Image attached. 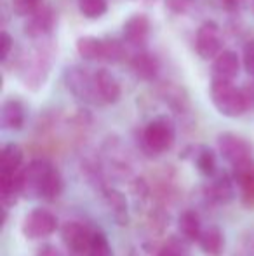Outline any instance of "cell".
Returning <instances> with one entry per match:
<instances>
[{
  "label": "cell",
  "instance_id": "cell-1",
  "mask_svg": "<svg viewBox=\"0 0 254 256\" xmlns=\"http://www.w3.org/2000/svg\"><path fill=\"white\" fill-rule=\"evenodd\" d=\"M63 190L59 169L47 158H35L23 168L21 194L28 199L54 200Z\"/></svg>",
  "mask_w": 254,
  "mask_h": 256
},
{
  "label": "cell",
  "instance_id": "cell-2",
  "mask_svg": "<svg viewBox=\"0 0 254 256\" xmlns=\"http://www.w3.org/2000/svg\"><path fill=\"white\" fill-rule=\"evenodd\" d=\"M211 100L213 104L225 117H241L249 110L244 91L234 84V80L211 78Z\"/></svg>",
  "mask_w": 254,
  "mask_h": 256
},
{
  "label": "cell",
  "instance_id": "cell-3",
  "mask_svg": "<svg viewBox=\"0 0 254 256\" xmlns=\"http://www.w3.org/2000/svg\"><path fill=\"white\" fill-rule=\"evenodd\" d=\"M143 146L148 154L159 155L166 154L173 148L174 142H176V128L174 122L171 120L167 115H160L150 120L145 126L141 134Z\"/></svg>",
  "mask_w": 254,
  "mask_h": 256
},
{
  "label": "cell",
  "instance_id": "cell-4",
  "mask_svg": "<svg viewBox=\"0 0 254 256\" xmlns=\"http://www.w3.org/2000/svg\"><path fill=\"white\" fill-rule=\"evenodd\" d=\"M216 142L221 157L234 168V171L254 164L253 145L244 136L235 134V132H221Z\"/></svg>",
  "mask_w": 254,
  "mask_h": 256
},
{
  "label": "cell",
  "instance_id": "cell-5",
  "mask_svg": "<svg viewBox=\"0 0 254 256\" xmlns=\"http://www.w3.org/2000/svg\"><path fill=\"white\" fill-rule=\"evenodd\" d=\"M64 84L68 91L77 100L84 103L101 104L98 94V82H96V72H91L89 68L71 66L64 72Z\"/></svg>",
  "mask_w": 254,
  "mask_h": 256
},
{
  "label": "cell",
  "instance_id": "cell-6",
  "mask_svg": "<svg viewBox=\"0 0 254 256\" xmlns=\"http://www.w3.org/2000/svg\"><path fill=\"white\" fill-rule=\"evenodd\" d=\"M56 230H58V218L45 208H33L30 212H26L21 223V232L30 240L45 239Z\"/></svg>",
  "mask_w": 254,
  "mask_h": 256
},
{
  "label": "cell",
  "instance_id": "cell-7",
  "mask_svg": "<svg viewBox=\"0 0 254 256\" xmlns=\"http://www.w3.org/2000/svg\"><path fill=\"white\" fill-rule=\"evenodd\" d=\"M94 228L77 220L66 222L61 226V240L71 256H87Z\"/></svg>",
  "mask_w": 254,
  "mask_h": 256
},
{
  "label": "cell",
  "instance_id": "cell-8",
  "mask_svg": "<svg viewBox=\"0 0 254 256\" xmlns=\"http://www.w3.org/2000/svg\"><path fill=\"white\" fill-rule=\"evenodd\" d=\"M223 48V37L221 30L214 21H206L199 26L195 37V49L202 60H214L221 52Z\"/></svg>",
  "mask_w": 254,
  "mask_h": 256
},
{
  "label": "cell",
  "instance_id": "cell-9",
  "mask_svg": "<svg viewBox=\"0 0 254 256\" xmlns=\"http://www.w3.org/2000/svg\"><path fill=\"white\" fill-rule=\"evenodd\" d=\"M54 24H56V14L52 10V7L42 4L35 12L26 16L24 34L30 38H44L47 35H51V32L54 30Z\"/></svg>",
  "mask_w": 254,
  "mask_h": 256
},
{
  "label": "cell",
  "instance_id": "cell-10",
  "mask_svg": "<svg viewBox=\"0 0 254 256\" xmlns=\"http://www.w3.org/2000/svg\"><path fill=\"white\" fill-rule=\"evenodd\" d=\"M235 188H237V183H235L234 174L230 176L227 172H220V174L216 172L211 178L209 186L206 188V196L213 202L228 204L235 199Z\"/></svg>",
  "mask_w": 254,
  "mask_h": 256
},
{
  "label": "cell",
  "instance_id": "cell-11",
  "mask_svg": "<svg viewBox=\"0 0 254 256\" xmlns=\"http://www.w3.org/2000/svg\"><path fill=\"white\" fill-rule=\"evenodd\" d=\"M28 60L24 61V75L26 77L23 78L26 88H33V86H42L47 78V74H49V56L45 54L44 51H35L33 56H26ZM35 89V88H33Z\"/></svg>",
  "mask_w": 254,
  "mask_h": 256
},
{
  "label": "cell",
  "instance_id": "cell-12",
  "mask_svg": "<svg viewBox=\"0 0 254 256\" xmlns=\"http://www.w3.org/2000/svg\"><path fill=\"white\" fill-rule=\"evenodd\" d=\"M150 28H152V23L146 14H132L124 23V42H127L129 46H143L150 35Z\"/></svg>",
  "mask_w": 254,
  "mask_h": 256
},
{
  "label": "cell",
  "instance_id": "cell-13",
  "mask_svg": "<svg viewBox=\"0 0 254 256\" xmlns=\"http://www.w3.org/2000/svg\"><path fill=\"white\" fill-rule=\"evenodd\" d=\"M24 118H26V110L24 104L16 98L5 100L0 110V122L2 128L7 131H19L24 126Z\"/></svg>",
  "mask_w": 254,
  "mask_h": 256
},
{
  "label": "cell",
  "instance_id": "cell-14",
  "mask_svg": "<svg viewBox=\"0 0 254 256\" xmlns=\"http://www.w3.org/2000/svg\"><path fill=\"white\" fill-rule=\"evenodd\" d=\"M241 70V58L234 51H221L214 58L213 63V78H225L234 80Z\"/></svg>",
  "mask_w": 254,
  "mask_h": 256
},
{
  "label": "cell",
  "instance_id": "cell-15",
  "mask_svg": "<svg viewBox=\"0 0 254 256\" xmlns=\"http://www.w3.org/2000/svg\"><path fill=\"white\" fill-rule=\"evenodd\" d=\"M96 82H98V94L101 104H113L120 100L122 89L120 84L108 70L96 72Z\"/></svg>",
  "mask_w": 254,
  "mask_h": 256
},
{
  "label": "cell",
  "instance_id": "cell-16",
  "mask_svg": "<svg viewBox=\"0 0 254 256\" xmlns=\"http://www.w3.org/2000/svg\"><path fill=\"white\" fill-rule=\"evenodd\" d=\"M225 234L218 225H209L202 230L199 246L207 256H223L225 253Z\"/></svg>",
  "mask_w": 254,
  "mask_h": 256
},
{
  "label": "cell",
  "instance_id": "cell-17",
  "mask_svg": "<svg viewBox=\"0 0 254 256\" xmlns=\"http://www.w3.org/2000/svg\"><path fill=\"white\" fill-rule=\"evenodd\" d=\"M131 68L136 77L141 78V80H153L157 77V74H159L160 63L153 54L143 51L138 52L136 56H132Z\"/></svg>",
  "mask_w": 254,
  "mask_h": 256
},
{
  "label": "cell",
  "instance_id": "cell-18",
  "mask_svg": "<svg viewBox=\"0 0 254 256\" xmlns=\"http://www.w3.org/2000/svg\"><path fill=\"white\" fill-rule=\"evenodd\" d=\"M77 52L87 61H105L106 56V38H98L85 35L77 40Z\"/></svg>",
  "mask_w": 254,
  "mask_h": 256
},
{
  "label": "cell",
  "instance_id": "cell-19",
  "mask_svg": "<svg viewBox=\"0 0 254 256\" xmlns=\"http://www.w3.org/2000/svg\"><path fill=\"white\" fill-rule=\"evenodd\" d=\"M23 169V150L16 143H7L0 152V174H16Z\"/></svg>",
  "mask_w": 254,
  "mask_h": 256
},
{
  "label": "cell",
  "instance_id": "cell-20",
  "mask_svg": "<svg viewBox=\"0 0 254 256\" xmlns=\"http://www.w3.org/2000/svg\"><path fill=\"white\" fill-rule=\"evenodd\" d=\"M232 174L237 183V188L241 190V199L244 206L254 208V164L244 169H237Z\"/></svg>",
  "mask_w": 254,
  "mask_h": 256
},
{
  "label": "cell",
  "instance_id": "cell-21",
  "mask_svg": "<svg viewBox=\"0 0 254 256\" xmlns=\"http://www.w3.org/2000/svg\"><path fill=\"white\" fill-rule=\"evenodd\" d=\"M178 226H180V232L185 239L190 240V242H199L200 234H202L204 228H202V223H200V218H199V214H197V211L187 209V211L181 212Z\"/></svg>",
  "mask_w": 254,
  "mask_h": 256
},
{
  "label": "cell",
  "instance_id": "cell-22",
  "mask_svg": "<svg viewBox=\"0 0 254 256\" xmlns=\"http://www.w3.org/2000/svg\"><path fill=\"white\" fill-rule=\"evenodd\" d=\"M105 199L106 202L110 206V211L113 212L115 220L119 223H127L129 222V214H127V204H126V199L120 192L117 190H105Z\"/></svg>",
  "mask_w": 254,
  "mask_h": 256
},
{
  "label": "cell",
  "instance_id": "cell-23",
  "mask_svg": "<svg viewBox=\"0 0 254 256\" xmlns=\"http://www.w3.org/2000/svg\"><path fill=\"white\" fill-rule=\"evenodd\" d=\"M195 166L204 176L213 178V176L216 174V169H218L216 154H214L211 148H207V146H200L195 154Z\"/></svg>",
  "mask_w": 254,
  "mask_h": 256
},
{
  "label": "cell",
  "instance_id": "cell-24",
  "mask_svg": "<svg viewBox=\"0 0 254 256\" xmlns=\"http://www.w3.org/2000/svg\"><path fill=\"white\" fill-rule=\"evenodd\" d=\"M162 96L164 100H166V103H169V106L173 108V110H178V112H183L185 108L188 106V98L187 94H185L183 88H180V86H166V88L162 89Z\"/></svg>",
  "mask_w": 254,
  "mask_h": 256
},
{
  "label": "cell",
  "instance_id": "cell-25",
  "mask_svg": "<svg viewBox=\"0 0 254 256\" xmlns=\"http://www.w3.org/2000/svg\"><path fill=\"white\" fill-rule=\"evenodd\" d=\"M78 10L87 20H98L108 10V2L106 0H77Z\"/></svg>",
  "mask_w": 254,
  "mask_h": 256
},
{
  "label": "cell",
  "instance_id": "cell-26",
  "mask_svg": "<svg viewBox=\"0 0 254 256\" xmlns=\"http://www.w3.org/2000/svg\"><path fill=\"white\" fill-rule=\"evenodd\" d=\"M87 256H113V250H112V246H110V240H108V237L105 236L103 230L94 228Z\"/></svg>",
  "mask_w": 254,
  "mask_h": 256
},
{
  "label": "cell",
  "instance_id": "cell-27",
  "mask_svg": "<svg viewBox=\"0 0 254 256\" xmlns=\"http://www.w3.org/2000/svg\"><path fill=\"white\" fill-rule=\"evenodd\" d=\"M10 2H12L14 12L26 18L31 12H35L44 4V0H10Z\"/></svg>",
  "mask_w": 254,
  "mask_h": 256
},
{
  "label": "cell",
  "instance_id": "cell-28",
  "mask_svg": "<svg viewBox=\"0 0 254 256\" xmlns=\"http://www.w3.org/2000/svg\"><path fill=\"white\" fill-rule=\"evenodd\" d=\"M159 256H188V254L183 242H180L178 239H171L169 242H166L162 246V250L159 251Z\"/></svg>",
  "mask_w": 254,
  "mask_h": 256
},
{
  "label": "cell",
  "instance_id": "cell-29",
  "mask_svg": "<svg viewBox=\"0 0 254 256\" xmlns=\"http://www.w3.org/2000/svg\"><path fill=\"white\" fill-rule=\"evenodd\" d=\"M242 61H244L246 72L254 77V38L246 44L244 54H242Z\"/></svg>",
  "mask_w": 254,
  "mask_h": 256
},
{
  "label": "cell",
  "instance_id": "cell-30",
  "mask_svg": "<svg viewBox=\"0 0 254 256\" xmlns=\"http://www.w3.org/2000/svg\"><path fill=\"white\" fill-rule=\"evenodd\" d=\"M193 0H166V7L174 14H185L190 10Z\"/></svg>",
  "mask_w": 254,
  "mask_h": 256
},
{
  "label": "cell",
  "instance_id": "cell-31",
  "mask_svg": "<svg viewBox=\"0 0 254 256\" xmlns=\"http://www.w3.org/2000/svg\"><path fill=\"white\" fill-rule=\"evenodd\" d=\"M0 44H2V63H5L10 56V51H12V48H14V40L7 32H2V40H0Z\"/></svg>",
  "mask_w": 254,
  "mask_h": 256
},
{
  "label": "cell",
  "instance_id": "cell-32",
  "mask_svg": "<svg viewBox=\"0 0 254 256\" xmlns=\"http://www.w3.org/2000/svg\"><path fill=\"white\" fill-rule=\"evenodd\" d=\"M246 96V102H248V108L249 110H254V82H249L246 84V88H242Z\"/></svg>",
  "mask_w": 254,
  "mask_h": 256
},
{
  "label": "cell",
  "instance_id": "cell-33",
  "mask_svg": "<svg viewBox=\"0 0 254 256\" xmlns=\"http://www.w3.org/2000/svg\"><path fill=\"white\" fill-rule=\"evenodd\" d=\"M239 256H254V239H249V242L246 244L242 253Z\"/></svg>",
  "mask_w": 254,
  "mask_h": 256
},
{
  "label": "cell",
  "instance_id": "cell-34",
  "mask_svg": "<svg viewBox=\"0 0 254 256\" xmlns=\"http://www.w3.org/2000/svg\"><path fill=\"white\" fill-rule=\"evenodd\" d=\"M223 6L227 7L228 10H234L239 7V0H223Z\"/></svg>",
  "mask_w": 254,
  "mask_h": 256
},
{
  "label": "cell",
  "instance_id": "cell-35",
  "mask_svg": "<svg viewBox=\"0 0 254 256\" xmlns=\"http://www.w3.org/2000/svg\"><path fill=\"white\" fill-rule=\"evenodd\" d=\"M145 2H153V0H145Z\"/></svg>",
  "mask_w": 254,
  "mask_h": 256
}]
</instances>
